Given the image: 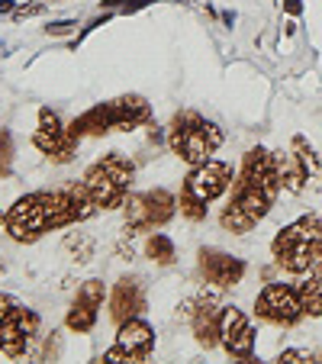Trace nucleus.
<instances>
[{"label":"nucleus","instance_id":"nucleus-1","mask_svg":"<svg viewBox=\"0 0 322 364\" xmlns=\"http://www.w3.org/2000/svg\"><path fill=\"white\" fill-rule=\"evenodd\" d=\"M97 210V203L90 200V193L84 191V184H68L65 191H36L20 197L10 206L7 220H4V232L14 242H39L42 235L55 232V229L75 226V223L90 220Z\"/></svg>","mask_w":322,"mask_h":364},{"label":"nucleus","instance_id":"nucleus-2","mask_svg":"<svg viewBox=\"0 0 322 364\" xmlns=\"http://www.w3.org/2000/svg\"><path fill=\"white\" fill-rule=\"evenodd\" d=\"M281 174L274 165V151L264 149H252L242 161L239 181L232 187V197H229L226 210H222L220 223L226 232L245 235L271 213L277 193H281Z\"/></svg>","mask_w":322,"mask_h":364},{"label":"nucleus","instance_id":"nucleus-3","mask_svg":"<svg viewBox=\"0 0 322 364\" xmlns=\"http://www.w3.org/2000/svg\"><path fill=\"white\" fill-rule=\"evenodd\" d=\"M145 123H151L149 100L139 94H123V97H117V100L90 107L87 113L71 119L68 129L75 139H84V136H107V132H129Z\"/></svg>","mask_w":322,"mask_h":364},{"label":"nucleus","instance_id":"nucleus-4","mask_svg":"<svg viewBox=\"0 0 322 364\" xmlns=\"http://www.w3.org/2000/svg\"><path fill=\"white\" fill-rule=\"evenodd\" d=\"M274 262L290 274H309L322 262V220L300 216L296 223L284 226L271 242Z\"/></svg>","mask_w":322,"mask_h":364},{"label":"nucleus","instance_id":"nucleus-5","mask_svg":"<svg viewBox=\"0 0 322 364\" xmlns=\"http://www.w3.org/2000/svg\"><path fill=\"white\" fill-rule=\"evenodd\" d=\"M222 129L197 110H181L168 126V149L187 165H203L222 145Z\"/></svg>","mask_w":322,"mask_h":364},{"label":"nucleus","instance_id":"nucleus-6","mask_svg":"<svg viewBox=\"0 0 322 364\" xmlns=\"http://www.w3.org/2000/svg\"><path fill=\"white\" fill-rule=\"evenodd\" d=\"M232 187V165L226 161H203V165H193V171L184 178V187H181L178 197V210L181 216H187L190 223L206 220V206L216 197Z\"/></svg>","mask_w":322,"mask_h":364},{"label":"nucleus","instance_id":"nucleus-7","mask_svg":"<svg viewBox=\"0 0 322 364\" xmlns=\"http://www.w3.org/2000/svg\"><path fill=\"white\" fill-rule=\"evenodd\" d=\"M132 178H136V165L129 159H123L119 151H110V155H103L100 161H94L87 168L81 184L97 203V210H117L129 197Z\"/></svg>","mask_w":322,"mask_h":364},{"label":"nucleus","instance_id":"nucleus-8","mask_svg":"<svg viewBox=\"0 0 322 364\" xmlns=\"http://www.w3.org/2000/svg\"><path fill=\"white\" fill-rule=\"evenodd\" d=\"M126 210V229L129 232H155L165 223H171V216L178 213V197H171L168 191H145L132 193L123 203Z\"/></svg>","mask_w":322,"mask_h":364},{"label":"nucleus","instance_id":"nucleus-9","mask_svg":"<svg viewBox=\"0 0 322 364\" xmlns=\"http://www.w3.org/2000/svg\"><path fill=\"white\" fill-rule=\"evenodd\" d=\"M254 313H258L264 323L281 326V329H290V326H296L306 316L300 290L290 287V284H267V287L254 296Z\"/></svg>","mask_w":322,"mask_h":364},{"label":"nucleus","instance_id":"nucleus-10","mask_svg":"<svg viewBox=\"0 0 322 364\" xmlns=\"http://www.w3.org/2000/svg\"><path fill=\"white\" fill-rule=\"evenodd\" d=\"M33 145L45 159L58 161V165H68L77 155V139L71 136V129L62 123V117H58L55 110H48V107L39 110V126H36V132H33Z\"/></svg>","mask_w":322,"mask_h":364},{"label":"nucleus","instance_id":"nucleus-11","mask_svg":"<svg viewBox=\"0 0 322 364\" xmlns=\"http://www.w3.org/2000/svg\"><path fill=\"white\" fill-rule=\"evenodd\" d=\"M39 329H42L39 316H36L33 309L16 303L14 313L0 326V355H7V358L33 355L36 345H39Z\"/></svg>","mask_w":322,"mask_h":364},{"label":"nucleus","instance_id":"nucleus-12","mask_svg":"<svg viewBox=\"0 0 322 364\" xmlns=\"http://www.w3.org/2000/svg\"><path fill=\"white\" fill-rule=\"evenodd\" d=\"M151 351H155V329L142 316H136L119 326L117 345L103 355V361H149Z\"/></svg>","mask_w":322,"mask_h":364},{"label":"nucleus","instance_id":"nucleus-13","mask_svg":"<svg viewBox=\"0 0 322 364\" xmlns=\"http://www.w3.org/2000/svg\"><path fill=\"white\" fill-rule=\"evenodd\" d=\"M220 345L235 361H252L254 358V329L239 306H222L220 316Z\"/></svg>","mask_w":322,"mask_h":364},{"label":"nucleus","instance_id":"nucleus-14","mask_svg":"<svg viewBox=\"0 0 322 364\" xmlns=\"http://www.w3.org/2000/svg\"><path fill=\"white\" fill-rule=\"evenodd\" d=\"M200 274H203L206 284L226 290V287L242 284V277H245V262L229 252H220V248H200Z\"/></svg>","mask_w":322,"mask_h":364},{"label":"nucleus","instance_id":"nucleus-15","mask_svg":"<svg viewBox=\"0 0 322 364\" xmlns=\"http://www.w3.org/2000/svg\"><path fill=\"white\" fill-rule=\"evenodd\" d=\"M103 281H84L77 287L75 300H71V309L65 323H68L71 332H90L97 326V316H100V306H103Z\"/></svg>","mask_w":322,"mask_h":364},{"label":"nucleus","instance_id":"nucleus-16","mask_svg":"<svg viewBox=\"0 0 322 364\" xmlns=\"http://www.w3.org/2000/svg\"><path fill=\"white\" fill-rule=\"evenodd\" d=\"M190 329H193V338L197 345L203 348H216L220 345V316H222V306H216L213 296H197L190 303Z\"/></svg>","mask_w":322,"mask_h":364},{"label":"nucleus","instance_id":"nucleus-17","mask_svg":"<svg viewBox=\"0 0 322 364\" xmlns=\"http://www.w3.org/2000/svg\"><path fill=\"white\" fill-rule=\"evenodd\" d=\"M142 309H145L142 281H139V277H123V281L113 287V294H110V316L123 326L126 319L142 316Z\"/></svg>","mask_w":322,"mask_h":364},{"label":"nucleus","instance_id":"nucleus-18","mask_svg":"<svg viewBox=\"0 0 322 364\" xmlns=\"http://www.w3.org/2000/svg\"><path fill=\"white\" fill-rule=\"evenodd\" d=\"M274 165H277V174H281V187L290 193H300L306 187V171L303 165L296 161L294 151H274Z\"/></svg>","mask_w":322,"mask_h":364},{"label":"nucleus","instance_id":"nucleus-19","mask_svg":"<svg viewBox=\"0 0 322 364\" xmlns=\"http://www.w3.org/2000/svg\"><path fill=\"white\" fill-rule=\"evenodd\" d=\"M296 290H300L306 316H322V264H316L306 281L296 284Z\"/></svg>","mask_w":322,"mask_h":364},{"label":"nucleus","instance_id":"nucleus-20","mask_svg":"<svg viewBox=\"0 0 322 364\" xmlns=\"http://www.w3.org/2000/svg\"><path fill=\"white\" fill-rule=\"evenodd\" d=\"M290 151H294L296 161L303 165V171H306V181H322V161H319V155L313 151V145H309L306 139L296 136L294 142H290Z\"/></svg>","mask_w":322,"mask_h":364},{"label":"nucleus","instance_id":"nucleus-21","mask_svg":"<svg viewBox=\"0 0 322 364\" xmlns=\"http://www.w3.org/2000/svg\"><path fill=\"white\" fill-rule=\"evenodd\" d=\"M145 255H149L155 264H171L174 262V242L168 235L155 232L149 242H145Z\"/></svg>","mask_w":322,"mask_h":364},{"label":"nucleus","instance_id":"nucleus-22","mask_svg":"<svg viewBox=\"0 0 322 364\" xmlns=\"http://www.w3.org/2000/svg\"><path fill=\"white\" fill-rule=\"evenodd\" d=\"M14 168V136L0 132V178H7Z\"/></svg>","mask_w":322,"mask_h":364},{"label":"nucleus","instance_id":"nucleus-23","mask_svg":"<svg viewBox=\"0 0 322 364\" xmlns=\"http://www.w3.org/2000/svg\"><path fill=\"white\" fill-rule=\"evenodd\" d=\"M75 26H77L75 20H58V23H52V26H45V33L48 36H68V33H75Z\"/></svg>","mask_w":322,"mask_h":364},{"label":"nucleus","instance_id":"nucleus-24","mask_svg":"<svg viewBox=\"0 0 322 364\" xmlns=\"http://www.w3.org/2000/svg\"><path fill=\"white\" fill-rule=\"evenodd\" d=\"M42 14V4H23V7L14 10L16 20H26V16H39Z\"/></svg>","mask_w":322,"mask_h":364},{"label":"nucleus","instance_id":"nucleus-25","mask_svg":"<svg viewBox=\"0 0 322 364\" xmlns=\"http://www.w3.org/2000/svg\"><path fill=\"white\" fill-rule=\"evenodd\" d=\"M14 306H16V300L10 294H0V326H4V319L14 313Z\"/></svg>","mask_w":322,"mask_h":364},{"label":"nucleus","instance_id":"nucleus-26","mask_svg":"<svg viewBox=\"0 0 322 364\" xmlns=\"http://www.w3.org/2000/svg\"><path fill=\"white\" fill-rule=\"evenodd\" d=\"M313 351H281V361H313Z\"/></svg>","mask_w":322,"mask_h":364},{"label":"nucleus","instance_id":"nucleus-27","mask_svg":"<svg viewBox=\"0 0 322 364\" xmlns=\"http://www.w3.org/2000/svg\"><path fill=\"white\" fill-rule=\"evenodd\" d=\"M284 7H287V14H300V10H303V4H300V0H284Z\"/></svg>","mask_w":322,"mask_h":364},{"label":"nucleus","instance_id":"nucleus-28","mask_svg":"<svg viewBox=\"0 0 322 364\" xmlns=\"http://www.w3.org/2000/svg\"><path fill=\"white\" fill-rule=\"evenodd\" d=\"M14 4H7V0H0V14H14Z\"/></svg>","mask_w":322,"mask_h":364},{"label":"nucleus","instance_id":"nucleus-29","mask_svg":"<svg viewBox=\"0 0 322 364\" xmlns=\"http://www.w3.org/2000/svg\"><path fill=\"white\" fill-rule=\"evenodd\" d=\"M4 220H7V216H0V226H4Z\"/></svg>","mask_w":322,"mask_h":364}]
</instances>
